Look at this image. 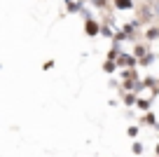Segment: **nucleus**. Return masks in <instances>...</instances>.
<instances>
[{"instance_id":"f257e3e1","label":"nucleus","mask_w":159,"mask_h":157,"mask_svg":"<svg viewBox=\"0 0 159 157\" xmlns=\"http://www.w3.org/2000/svg\"><path fill=\"white\" fill-rule=\"evenodd\" d=\"M84 33L89 35V38H94V35H98V33H101V26L96 24L94 19H87V24H84Z\"/></svg>"},{"instance_id":"f03ea898","label":"nucleus","mask_w":159,"mask_h":157,"mask_svg":"<svg viewBox=\"0 0 159 157\" xmlns=\"http://www.w3.org/2000/svg\"><path fill=\"white\" fill-rule=\"evenodd\" d=\"M117 10H134V0H115Z\"/></svg>"},{"instance_id":"7ed1b4c3","label":"nucleus","mask_w":159,"mask_h":157,"mask_svg":"<svg viewBox=\"0 0 159 157\" xmlns=\"http://www.w3.org/2000/svg\"><path fill=\"white\" fill-rule=\"evenodd\" d=\"M145 35H148V38H150V40H154V38H159V28H157V26H152V28H148V33H145Z\"/></svg>"},{"instance_id":"20e7f679","label":"nucleus","mask_w":159,"mask_h":157,"mask_svg":"<svg viewBox=\"0 0 159 157\" xmlns=\"http://www.w3.org/2000/svg\"><path fill=\"white\" fill-rule=\"evenodd\" d=\"M148 54V47H145V45H138V47H136V56H145Z\"/></svg>"},{"instance_id":"39448f33","label":"nucleus","mask_w":159,"mask_h":157,"mask_svg":"<svg viewBox=\"0 0 159 157\" xmlns=\"http://www.w3.org/2000/svg\"><path fill=\"white\" fill-rule=\"evenodd\" d=\"M152 61H154V54H150V52H148V54L143 56V61H140V64H143V66H148V64H152Z\"/></svg>"},{"instance_id":"423d86ee","label":"nucleus","mask_w":159,"mask_h":157,"mask_svg":"<svg viewBox=\"0 0 159 157\" xmlns=\"http://www.w3.org/2000/svg\"><path fill=\"white\" fill-rule=\"evenodd\" d=\"M136 106H138L140 110H150V101H136Z\"/></svg>"},{"instance_id":"0eeeda50","label":"nucleus","mask_w":159,"mask_h":157,"mask_svg":"<svg viewBox=\"0 0 159 157\" xmlns=\"http://www.w3.org/2000/svg\"><path fill=\"white\" fill-rule=\"evenodd\" d=\"M126 134H129L131 138H136V136H138V127H129V129H126Z\"/></svg>"},{"instance_id":"6e6552de","label":"nucleus","mask_w":159,"mask_h":157,"mask_svg":"<svg viewBox=\"0 0 159 157\" xmlns=\"http://www.w3.org/2000/svg\"><path fill=\"white\" fill-rule=\"evenodd\" d=\"M136 101H138V98H136L134 94H129V96H126V106H136Z\"/></svg>"},{"instance_id":"1a4fd4ad","label":"nucleus","mask_w":159,"mask_h":157,"mask_svg":"<svg viewBox=\"0 0 159 157\" xmlns=\"http://www.w3.org/2000/svg\"><path fill=\"white\" fill-rule=\"evenodd\" d=\"M145 124H157V117H154V115H148V117H145Z\"/></svg>"},{"instance_id":"9d476101","label":"nucleus","mask_w":159,"mask_h":157,"mask_svg":"<svg viewBox=\"0 0 159 157\" xmlns=\"http://www.w3.org/2000/svg\"><path fill=\"white\" fill-rule=\"evenodd\" d=\"M134 152H136V155H140V152H143V145H140V143H134Z\"/></svg>"},{"instance_id":"9b49d317","label":"nucleus","mask_w":159,"mask_h":157,"mask_svg":"<svg viewBox=\"0 0 159 157\" xmlns=\"http://www.w3.org/2000/svg\"><path fill=\"white\" fill-rule=\"evenodd\" d=\"M115 66H117V64H115ZM115 66H112V61H108V64H105V70H108V73H112Z\"/></svg>"},{"instance_id":"f8f14e48","label":"nucleus","mask_w":159,"mask_h":157,"mask_svg":"<svg viewBox=\"0 0 159 157\" xmlns=\"http://www.w3.org/2000/svg\"><path fill=\"white\" fill-rule=\"evenodd\" d=\"M94 5H101V7H103V5H105V0H94Z\"/></svg>"},{"instance_id":"ddd939ff","label":"nucleus","mask_w":159,"mask_h":157,"mask_svg":"<svg viewBox=\"0 0 159 157\" xmlns=\"http://www.w3.org/2000/svg\"><path fill=\"white\" fill-rule=\"evenodd\" d=\"M154 12H157V14H159V0H157V5H154Z\"/></svg>"},{"instance_id":"4468645a","label":"nucleus","mask_w":159,"mask_h":157,"mask_svg":"<svg viewBox=\"0 0 159 157\" xmlns=\"http://www.w3.org/2000/svg\"><path fill=\"white\" fill-rule=\"evenodd\" d=\"M157 152H159V145H157Z\"/></svg>"},{"instance_id":"2eb2a0df","label":"nucleus","mask_w":159,"mask_h":157,"mask_svg":"<svg viewBox=\"0 0 159 157\" xmlns=\"http://www.w3.org/2000/svg\"><path fill=\"white\" fill-rule=\"evenodd\" d=\"M154 2H157V0H154Z\"/></svg>"}]
</instances>
